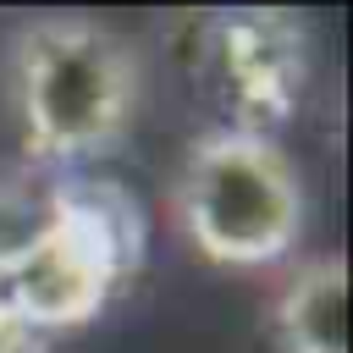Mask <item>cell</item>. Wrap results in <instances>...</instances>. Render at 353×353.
I'll use <instances>...</instances> for the list:
<instances>
[{"instance_id": "6da1fadb", "label": "cell", "mask_w": 353, "mask_h": 353, "mask_svg": "<svg viewBox=\"0 0 353 353\" xmlns=\"http://www.w3.org/2000/svg\"><path fill=\"white\" fill-rule=\"evenodd\" d=\"M11 105L33 160H94L138 116V55L94 17H39L11 39Z\"/></svg>"}, {"instance_id": "8992f818", "label": "cell", "mask_w": 353, "mask_h": 353, "mask_svg": "<svg viewBox=\"0 0 353 353\" xmlns=\"http://www.w3.org/2000/svg\"><path fill=\"white\" fill-rule=\"evenodd\" d=\"M0 353H44V331L28 325L6 298H0Z\"/></svg>"}, {"instance_id": "3957f363", "label": "cell", "mask_w": 353, "mask_h": 353, "mask_svg": "<svg viewBox=\"0 0 353 353\" xmlns=\"http://www.w3.org/2000/svg\"><path fill=\"white\" fill-rule=\"evenodd\" d=\"M138 254H143L138 204L116 182L61 176L50 182V221L39 243L0 276V298L50 336L94 320L116 298V287L138 270Z\"/></svg>"}, {"instance_id": "277c9868", "label": "cell", "mask_w": 353, "mask_h": 353, "mask_svg": "<svg viewBox=\"0 0 353 353\" xmlns=\"http://www.w3.org/2000/svg\"><path fill=\"white\" fill-rule=\"evenodd\" d=\"M210 83L226 94L232 121L248 132H270L303 94L309 77V39L303 22L287 11H232L210 22Z\"/></svg>"}, {"instance_id": "5b68a950", "label": "cell", "mask_w": 353, "mask_h": 353, "mask_svg": "<svg viewBox=\"0 0 353 353\" xmlns=\"http://www.w3.org/2000/svg\"><path fill=\"white\" fill-rule=\"evenodd\" d=\"M270 331L281 353H347V265L320 254L287 270L270 303Z\"/></svg>"}, {"instance_id": "7a4b0ae2", "label": "cell", "mask_w": 353, "mask_h": 353, "mask_svg": "<svg viewBox=\"0 0 353 353\" xmlns=\"http://www.w3.org/2000/svg\"><path fill=\"white\" fill-rule=\"evenodd\" d=\"M176 221L210 265L265 270L303 237V176L276 132L210 127L182 154Z\"/></svg>"}]
</instances>
